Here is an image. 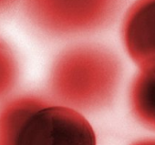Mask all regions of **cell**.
Here are the masks:
<instances>
[{
  "label": "cell",
  "instance_id": "cell-1",
  "mask_svg": "<svg viewBox=\"0 0 155 145\" xmlns=\"http://www.w3.org/2000/svg\"><path fill=\"white\" fill-rule=\"evenodd\" d=\"M13 145H96V137L91 124L79 112L49 106L25 117Z\"/></svg>",
  "mask_w": 155,
  "mask_h": 145
},
{
  "label": "cell",
  "instance_id": "cell-2",
  "mask_svg": "<svg viewBox=\"0 0 155 145\" xmlns=\"http://www.w3.org/2000/svg\"><path fill=\"white\" fill-rule=\"evenodd\" d=\"M140 68L134 89L135 109L145 123L155 128V62Z\"/></svg>",
  "mask_w": 155,
  "mask_h": 145
},
{
  "label": "cell",
  "instance_id": "cell-3",
  "mask_svg": "<svg viewBox=\"0 0 155 145\" xmlns=\"http://www.w3.org/2000/svg\"><path fill=\"white\" fill-rule=\"evenodd\" d=\"M150 8H151L153 25H154V31H155V0H150Z\"/></svg>",
  "mask_w": 155,
  "mask_h": 145
},
{
  "label": "cell",
  "instance_id": "cell-4",
  "mask_svg": "<svg viewBox=\"0 0 155 145\" xmlns=\"http://www.w3.org/2000/svg\"><path fill=\"white\" fill-rule=\"evenodd\" d=\"M141 145H155V143H143V144H141Z\"/></svg>",
  "mask_w": 155,
  "mask_h": 145
}]
</instances>
